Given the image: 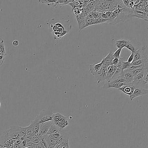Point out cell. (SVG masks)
Masks as SVG:
<instances>
[{
  "label": "cell",
  "mask_w": 148,
  "mask_h": 148,
  "mask_svg": "<svg viewBox=\"0 0 148 148\" xmlns=\"http://www.w3.org/2000/svg\"><path fill=\"white\" fill-rule=\"evenodd\" d=\"M124 86V84L119 83L116 82L114 80L110 79V80H106V82L105 84H104L103 87L105 88H115L119 89L120 87Z\"/></svg>",
  "instance_id": "obj_12"
},
{
  "label": "cell",
  "mask_w": 148,
  "mask_h": 148,
  "mask_svg": "<svg viewBox=\"0 0 148 148\" xmlns=\"http://www.w3.org/2000/svg\"><path fill=\"white\" fill-rule=\"evenodd\" d=\"M144 72H142L138 75L134 76L133 81L132 84L135 87H144V86L145 85L148 84L143 79V76Z\"/></svg>",
  "instance_id": "obj_7"
},
{
  "label": "cell",
  "mask_w": 148,
  "mask_h": 148,
  "mask_svg": "<svg viewBox=\"0 0 148 148\" xmlns=\"http://www.w3.org/2000/svg\"><path fill=\"white\" fill-rule=\"evenodd\" d=\"M112 54L113 53L112 52H110L105 58H104L102 59L101 62H102L103 64L107 67L111 66L112 61L114 58V57H113Z\"/></svg>",
  "instance_id": "obj_14"
},
{
  "label": "cell",
  "mask_w": 148,
  "mask_h": 148,
  "mask_svg": "<svg viewBox=\"0 0 148 148\" xmlns=\"http://www.w3.org/2000/svg\"><path fill=\"white\" fill-rule=\"evenodd\" d=\"M1 103L0 102V107H1Z\"/></svg>",
  "instance_id": "obj_37"
},
{
  "label": "cell",
  "mask_w": 148,
  "mask_h": 148,
  "mask_svg": "<svg viewBox=\"0 0 148 148\" xmlns=\"http://www.w3.org/2000/svg\"><path fill=\"white\" fill-rule=\"evenodd\" d=\"M107 66L102 64L99 71L95 74L94 75L96 78L97 84L102 81L106 80V72H107Z\"/></svg>",
  "instance_id": "obj_5"
},
{
  "label": "cell",
  "mask_w": 148,
  "mask_h": 148,
  "mask_svg": "<svg viewBox=\"0 0 148 148\" xmlns=\"http://www.w3.org/2000/svg\"><path fill=\"white\" fill-rule=\"evenodd\" d=\"M122 49H118L112 55L114 58H117L120 59V55Z\"/></svg>",
  "instance_id": "obj_28"
},
{
  "label": "cell",
  "mask_w": 148,
  "mask_h": 148,
  "mask_svg": "<svg viewBox=\"0 0 148 148\" xmlns=\"http://www.w3.org/2000/svg\"><path fill=\"white\" fill-rule=\"evenodd\" d=\"M52 115L53 113L50 111L44 110L41 111L35 119L40 125L45 122L52 121Z\"/></svg>",
  "instance_id": "obj_4"
},
{
  "label": "cell",
  "mask_w": 148,
  "mask_h": 148,
  "mask_svg": "<svg viewBox=\"0 0 148 148\" xmlns=\"http://www.w3.org/2000/svg\"><path fill=\"white\" fill-rule=\"evenodd\" d=\"M135 87L132 84H128L119 88V90L128 96L131 95L134 90Z\"/></svg>",
  "instance_id": "obj_13"
},
{
  "label": "cell",
  "mask_w": 148,
  "mask_h": 148,
  "mask_svg": "<svg viewBox=\"0 0 148 148\" xmlns=\"http://www.w3.org/2000/svg\"><path fill=\"white\" fill-rule=\"evenodd\" d=\"M131 42L130 40H126V39H121L117 40L116 42V46L120 49H123L125 47L126 45L128 44L129 43Z\"/></svg>",
  "instance_id": "obj_17"
},
{
  "label": "cell",
  "mask_w": 148,
  "mask_h": 148,
  "mask_svg": "<svg viewBox=\"0 0 148 148\" xmlns=\"http://www.w3.org/2000/svg\"><path fill=\"white\" fill-rule=\"evenodd\" d=\"M52 122L62 130L66 129L69 124L68 118L59 113L53 114Z\"/></svg>",
  "instance_id": "obj_2"
},
{
  "label": "cell",
  "mask_w": 148,
  "mask_h": 148,
  "mask_svg": "<svg viewBox=\"0 0 148 148\" xmlns=\"http://www.w3.org/2000/svg\"><path fill=\"white\" fill-rule=\"evenodd\" d=\"M4 41L3 40V39H2V38H1L0 37V43H1V42H2V41Z\"/></svg>",
  "instance_id": "obj_36"
},
{
  "label": "cell",
  "mask_w": 148,
  "mask_h": 148,
  "mask_svg": "<svg viewBox=\"0 0 148 148\" xmlns=\"http://www.w3.org/2000/svg\"><path fill=\"white\" fill-rule=\"evenodd\" d=\"M6 55V53L5 49L4 41H3L0 43V55H3L5 57Z\"/></svg>",
  "instance_id": "obj_22"
},
{
  "label": "cell",
  "mask_w": 148,
  "mask_h": 148,
  "mask_svg": "<svg viewBox=\"0 0 148 148\" xmlns=\"http://www.w3.org/2000/svg\"><path fill=\"white\" fill-rule=\"evenodd\" d=\"M12 43L15 47H17V45H19V41L17 40H14Z\"/></svg>",
  "instance_id": "obj_33"
},
{
  "label": "cell",
  "mask_w": 148,
  "mask_h": 148,
  "mask_svg": "<svg viewBox=\"0 0 148 148\" xmlns=\"http://www.w3.org/2000/svg\"><path fill=\"white\" fill-rule=\"evenodd\" d=\"M148 64V59H138L131 63V65L139 66V65H146Z\"/></svg>",
  "instance_id": "obj_19"
},
{
  "label": "cell",
  "mask_w": 148,
  "mask_h": 148,
  "mask_svg": "<svg viewBox=\"0 0 148 148\" xmlns=\"http://www.w3.org/2000/svg\"><path fill=\"white\" fill-rule=\"evenodd\" d=\"M48 24L51 29L54 38L57 40L61 39L71 29L72 26L69 20H62L51 19L48 21Z\"/></svg>",
  "instance_id": "obj_1"
},
{
  "label": "cell",
  "mask_w": 148,
  "mask_h": 148,
  "mask_svg": "<svg viewBox=\"0 0 148 148\" xmlns=\"http://www.w3.org/2000/svg\"><path fill=\"white\" fill-rule=\"evenodd\" d=\"M134 55V52H132V53L131 54L129 58H128V61H127L128 62L131 64L133 62V60Z\"/></svg>",
  "instance_id": "obj_31"
},
{
  "label": "cell",
  "mask_w": 148,
  "mask_h": 148,
  "mask_svg": "<svg viewBox=\"0 0 148 148\" xmlns=\"http://www.w3.org/2000/svg\"><path fill=\"white\" fill-rule=\"evenodd\" d=\"M123 70L122 69H120V68H117L116 71L114 73V75L112 76V78L110 79H115L117 78L119 76L122 75V72H123Z\"/></svg>",
  "instance_id": "obj_21"
},
{
  "label": "cell",
  "mask_w": 148,
  "mask_h": 148,
  "mask_svg": "<svg viewBox=\"0 0 148 148\" xmlns=\"http://www.w3.org/2000/svg\"><path fill=\"white\" fill-rule=\"evenodd\" d=\"M148 69V66H145L143 67L140 68H137L135 70L132 71V73L133 74L134 76H136L142 72H144L145 70Z\"/></svg>",
  "instance_id": "obj_20"
},
{
  "label": "cell",
  "mask_w": 148,
  "mask_h": 148,
  "mask_svg": "<svg viewBox=\"0 0 148 148\" xmlns=\"http://www.w3.org/2000/svg\"><path fill=\"white\" fill-rule=\"evenodd\" d=\"M131 66V64L128 62H124L123 61L122 63V70L124 71L125 69H128L130 68V67Z\"/></svg>",
  "instance_id": "obj_25"
},
{
  "label": "cell",
  "mask_w": 148,
  "mask_h": 148,
  "mask_svg": "<svg viewBox=\"0 0 148 148\" xmlns=\"http://www.w3.org/2000/svg\"><path fill=\"white\" fill-rule=\"evenodd\" d=\"M102 65V62L96 64H90L89 66L90 67V72L94 76L95 74L96 73L99 69L100 68Z\"/></svg>",
  "instance_id": "obj_16"
},
{
  "label": "cell",
  "mask_w": 148,
  "mask_h": 148,
  "mask_svg": "<svg viewBox=\"0 0 148 148\" xmlns=\"http://www.w3.org/2000/svg\"><path fill=\"white\" fill-rule=\"evenodd\" d=\"M32 148H46V147L44 146V145L40 142L39 143L36 144L34 145H31Z\"/></svg>",
  "instance_id": "obj_29"
},
{
  "label": "cell",
  "mask_w": 148,
  "mask_h": 148,
  "mask_svg": "<svg viewBox=\"0 0 148 148\" xmlns=\"http://www.w3.org/2000/svg\"><path fill=\"white\" fill-rule=\"evenodd\" d=\"M119 59L117 58H114V59L112 61L111 66H116L119 62Z\"/></svg>",
  "instance_id": "obj_32"
},
{
  "label": "cell",
  "mask_w": 148,
  "mask_h": 148,
  "mask_svg": "<svg viewBox=\"0 0 148 148\" xmlns=\"http://www.w3.org/2000/svg\"><path fill=\"white\" fill-rule=\"evenodd\" d=\"M107 23V20L100 17V18L96 19V24H102V23Z\"/></svg>",
  "instance_id": "obj_27"
},
{
  "label": "cell",
  "mask_w": 148,
  "mask_h": 148,
  "mask_svg": "<svg viewBox=\"0 0 148 148\" xmlns=\"http://www.w3.org/2000/svg\"><path fill=\"white\" fill-rule=\"evenodd\" d=\"M0 148H7L0 144Z\"/></svg>",
  "instance_id": "obj_34"
},
{
  "label": "cell",
  "mask_w": 148,
  "mask_h": 148,
  "mask_svg": "<svg viewBox=\"0 0 148 148\" xmlns=\"http://www.w3.org/2000/svg\"><path fill=\"white\" fill-rule=\"evenodd\" d=\"M27 127L12 126L7 130L8 136L13 140L18 138H24L26 135Z\"/></svg>",
  "instance_id": "obj_3"
},
{
  "label": "cell",
  "mask_w": 148,
  "mask_h": 148,
  "mask_svg": "<svg viewBox=\"0 0 148 148\" xmlns=\"http://www.w3.org/2000/svg\"><path fill=\"white\" fill-rule=\"evenodd\" d=\"M90 14L92 15V17L96 19H98V18L101 17V13H99V12L95 10L92 11L91 12H90Z\"/></svg>",
  "instance_id": "obj_24"
},
{
  "label": "cell",
  "mask_w": 148,
  "mask_h": 148,
  "mask_svg": "<svg viewBox=\"0 0 148 148\" xmlns=\"http://www.w3.org/2000/svg\"><path fill=\"white\" fill-rule=\"evenodd\" d=\"M148 94V90L143 87H135L134 90L133 94L130 96V98L131 101H133L134 98L138 97L141 96L143 95H147Z\"/></svg>",
  "instance_id": "obj_8"
},
{
  "label": "cell",
  "mask_w": 148,
  "mask_h": 148,
  "mask_svg": "<svg viewBox=\"0 0 148 148\" xmlns=\"http://www.w3.org/2000/svg\"><path fill=\"white\" fill-rule=\"evenodd\" d=\"M24 148H32L31 145H30L29 146H27V147H25Z\"/></svg>",
  "instance_id": "obj_35"
},
{
  "label": "cell",
  "mask_w": 148,
  "mask_h": 148,
  "mask_svg": "<svg viewBox=\"0 0 148 148\" xmlns=\"http://www.w3.org/2000/svg\"><path fill=\"white\" fill-rule=\"evenodd\" d=\"M122 75L124 76L125 80V85L132 84L134 76L131 70H130L129 68L124 70L122 72Z\"/></svg>",
  "instance_id": "obj_9"
},
{
  "label": "cell",
  "mask_w": 148,
  "mask_h": 148,
  "mask_svg": "<svg viewBox=\"0 0 148 148\" xmlns=\"http://www.w3.org/2000/svg\"><path fill=\"white\" fill-rule=\"evenodd\" d=\"M148 69L145 70L144 72L143 76V79L144 81H145L146 83H148Z\"/></svg>",
  "instance_id": "obj_30"
},
{
  "label": "cell",
  "mask_w": 148,
  "mask_h": 148,
  "mask_svg": "<svg viewBox=\"0 0 148 148\" xmlns=\"http://www.w3.org/2000/svg\"><path fill=\"white\" fill-rule=\"evenodd\" d=\"M125 48H127V49H129L130 51L132 52H134L135 51H136L137 49H135V48L134 47L132 44L131 42H130V43L126 45Z\"/></svg>",
  "instance_id": "obj_26"
},
{
  "label": "cell",
  "mask_w": 148,
  "mask_h": 148,
  "mask_svg": "<svg viewBox=\"0 0 148 148\" xmlns=\"http://www.w3.org/2000/svg\"><path fill=\"white\" fill-rule=\"evenodd\" d=\"M117 68V67L116 66H110L107 67V72H106V80H110L112 78Z\"/></svg>",
  "instance_id": "obj_15"
},
{
  "label": "cell",
  "mask_w": 148,
  "mask_h": 148,
  "mask_svg": "<svg viewBox=\"0 0 148 148\" xmlns=\"http://www.w3.org/2000/svg\"><path fill=\"white\" fill-rule=\"evenodd\" d=\"M82 10L83 8H81L79 7H76L73 8V11L76 16L81 15L82 12Z\"/></svg>",
  "instance_id": "obj_23"
},
{
  "label": "cell",
  "mask_w": 148,
  "mask_h": 148,
  "mask_svg": "<svg viewBox=\"0 0 148 148\" xmlns=\"http://www.w3.org/2000/svg\"><path fill=\"white\" fill-rule=\"evenodd\" d=\"M52 124V121H50L45 122V123L40 125L38 134L40 136H42L46 135L48 133L49 129Z\"/></svg>",
  "instance_id": "obj_11"
},
{
  "label": "cell",
  "mask_w": 148,
  "mask_h": 148,
  "mask_svg": "<svg viewBox=\"0 0 148 148\" xmlns=\"http://www.w3.org/2000/svg\"><path fill=\"white\" fill-rule=\"evenodd\" d=\"M61 130L58 126L52 123L46 134L50 135L52 134H57V133H59Z\"/></svg>",
  "instance_id": "obj_18"
},
{
  "label": "cell",
  "mask_w": 148,
  "mask_h": 148,
  "mask_svg": "<svg viewBox=\"0 0 148 148\" xmlns=\"http://www.w3.org/2000/svg\"><path fill=\"white\" fill-rule=\"evenodd\" d=\"M146 48L147 47H142L141 48L137 49L136 51H135L134 52V59L133 62L138 59H148V55L146 53Z\"/></svg>",
  "instance_id": "obj_6"
},
{
  "label": "cell",
  "mask_w": 148,
  "mask_h": 148,
  "mask_svg": "<svg viewBox=\"0 0 148 148\" xmlns=\"http://www.w3.org/2000/svg\"><path fill=\"white\" fill-rule=\"evenodd\" d=\"M132 17H137V18L141 19L144 21H146V22L148 21V13L142 12L140 11L135 9L134 8L132 9Z\"/></svg>",
  "instance_id": "obj_10"
}]
</instances>
